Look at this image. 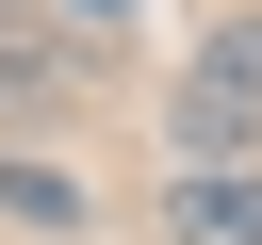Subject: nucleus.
<instances>
[{
	"label": "nucleus",
	"mask_w": 262,
	"mask_h": 245,
	"mask_svg": "<svg viewBox=\"0 0 262 245\" xmlns=\"http://www.w3.org/2000/svg\"><path fill=\"white\" fill-rule=\"evenodd\" d=\"M66 16H82V33H131V16H147V0H66Z\"/></svg>",
	"instance_id": "7ed1b4c3"
},
{
	"label": "nucleus",
	"mask_w": 262,
	"mask_h": 245,
	"mask_svg": "<svg viewBox=\"0 0 262 245\" xmlns=\"http://www.w3.org/2000/svg\"><path fill=\"white\" fill-rule=\"evenodd\" d=\"M164 229H180V245H262V180H246V163H180Z\"/></svg>",
	"instance_id": "f03ea898"
},
{
	"label": "nucleus",
	"mask_w": 262,
	"mask_h": 245,
	"mask_svg": "<svg viewBox=\"0 0 262 245\" xmlns=\"http://www.w3.org/2000/svg\"><path fill=\"white\" fill-rule=\"evenodd\" d=\"M164 147H180V163H246V147H262V16H213V33L180 49Z\"/></svg>",
	"instance_id": "f257e3e1"
}]
</instances>
